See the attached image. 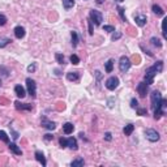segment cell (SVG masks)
<instances>
[{"label":"cell","instance_id":"6da1fadb","mask_svg":"<svg viewBox=\"0 0 167 167\" xmlns=\"http://www.w3.org/2000/svg\"><path fill=\"white\" fill-rule=\"evenodd\" d=\"M162 71H163V61L159 60V61H157L154 65L149 67V68L145 71V82H146L148 85L154 84V77L157 76L158 73H161Z\"/></svg>","mask_w":167,"mask_h":167},{"label":"cell","instance_id":"7a4b0ae2","mask_svg":"<svg viewBox=\"0 0 167 167\" xmlns=\"http://www.w3.org/2000/svg\"><path fill=\"white\" fill-rule=\"evenodd\" d=\"M166 107H167V99H163L162 98L159 106H157L154 109V119L155 120H159L161 118L165 115V109H166Z\"/></svg>","mask_w":167,"mask_h":167},{"label":"cell","instance_id":"3957f363","mask_svg":"<svg viewBox=\"0 0 167 167\" xmlns=\"http://www.w3.org/2000/svg\"><path fill=\"white\" fill-rule=\"evenodd\" d=\"M90 21L94 24L95 26H99L103 21V15L99 10H90Z\"/></svg>","mask_w":167,"mask_h":167},{"label":"cell","instance_id":"277c9868","mask_svg":"<svg viewBox=\"0 0 167 167\" xmlns=\"http://www.w3.org/2000/svg\"><path fill=\"white\" fill-rule=\"evenodd\" d=\"M26 88H28V93L30 94L31 98H35L37 97V84L34 80H31L30 77L26 79Z\"/></svg>","mask_w":167,"mask_h":167},{"label":"cell","instance_id":"5b68a950","mask_svg":"<svg viewBox=\"0 0 167 167\" xmlns=\"http://www.w3.org/2000/svg\"><path fill=\"white\" fill-rule=\"evenodd\" d=\"M150 101H152V109L154 110L157 106H159L161 101H162V94L161 91L158 90H154L152 94H150Z\"/></svg>","mask_w":167,"mask_h":167},{"label":"cell","instance_id":"8992f818","mask_svg":"<svg viewBox=\"0 0 167 167\" xmlns=\"http://www.w3.org/2000/svg\"><path fill=\"white\" fill-rule=\"evenodd\" d=\"M145 137H146V140H149L150 142H157L158 140H159V133H158L155 129H146L145 131Z\"/></svg>","mask_w":167,"mask_h":167},{"label":"cell","instance_id":"52a82bcc","mask_svg":"<svg viewBox=\"0 0 167 167\" xmlns=\"http://www.w3.org/2000/svg\"><path fill=\"white\" fill-rule=\"evenodd\" d=\"M131 60H129V58H127V56H122L119 60V69L120 72H123V73H125L127 71H128L129 68H131Z\"/></svg>","mask_w":167,"mask_h":167},{"label":"cell","instance_id":"ba28073f","mask_svg":"<svg viewBox=\"0 0 167 167\" xmlns=\"http://www.w3.org/2000/svg\"><path fill=\"white\" fill-rule=\"evenodd\" d=\"M106 88L109 89V90H115V89L119 86V79H118L116 76H111L110 79H107V81H106Z\"/></svg>","mask_w":167,"mask_h":167},{"label":"cell","instance_id":"9c48e42d","mask_svg":"<svg viewBox=\"0 0 167 167\" xmlns=\"http://www.w3.org/2000/svg\"><path fill=\"white\" fill-rule=\"evenodd\" d=\"M41 125L43 127V128L48 129V131H54V129L56 128L55 122H52V120H48L46 116H43L42 119H41Z\"/></svg>","mask_w":167,"mask_h":167},{"label":"cell","instance_id":"30bf717a","mask_svg":"<svg viewBox=\"0 0 167 167\" xmlns=\"http://www.w3.org/2000/svg\"><path fill=\"white\" fill-rule=\"evenodd\" d=\"M134 22H136V25H138L140 28H142V26L146 25L148 17L145 15H134Z\"/></svg>","mask_w":167,"mask_h":167},{"label":"cell","instance_id":"8fae6325","mask_svg":"<svg viewBox=\"0 0 167 167\" xmlns=\"http://www.w3.org/2000/svg\"><path fill=\"white\" fill-rule=\"evenodd\" d=\"M148 84L146 82H140L138 85H137V91H138V94H140V97L141 98H145L146 97V93H148Z\"/></svg>","mask_w":167,"mask_h":167},{"label":"cell","instance_id":"7c38bea8","mask_svg":"<svg viewBox=\"0 0 167 167\" xmlns=\"http://www.w3.org/2000/svg\"><path fill=\"white\" fill-rule=\"evenodd\" d=\"M15 106L18 111H31L33 110V106L29 103H21V102H15Z\"/></svg>","mask_w":167,"mask_h":167},{"label":"cell","instance_id":"4fadbf2b","mask_svg":"<svg viewBox=\"0 0 167 167\" xmlns=\"http://www.w3.org/2000/svg\"><path fill=\"white\" fill-rule=\"evenodd\" d=\"M13 31H15V37L17 39H22L24 37H25V34H26L25 28H24V26H16Z\"/></svg>","mask_w":167,"mask_h":167},{"label":"cell","instance_id":"5bb4252c","mask_svg":"<svg viewBox=\"0 0 167 167\" xmlns=\"http://www.w3.org/2000/svg\"><path fill=\"white\" fill-rule=\"evenodd\" d=\"M34 155H35V159L38 161V162L41 163V165H42L43 167H45L46 165H47V161H46V157H45V154H43L42 152H39V150H37V152H35V154H34Z\"/></svg>","mask_w":167,"mask_h":167},{"label":"cell","instance_id":"9a60e30c","mask_svg":"<svg viewBox=\"0 0 167 167\" xmlns=\"http://www.w3.org/2000/svg\"><path fill=\"white\" fill-rule=\"evenodd\" d=\"M67 80L72 82H79L80 81V73L79 72H69L67 73Z\"/></svg>","mask_w":167,"mask_h":167},{"label":"cell","instance_id":"2e32d148","mask_svg":"<svg viewBox=\"0 0 167 167\" xmlns=\"http://www.w3.org/2000/svg\"><path fill=\"white\" fill-rule=\"evenodd\" d=\"M67 148H69V149H72V150H77V149H79V145H77L76 138H73V137L67 138Z\"/></svg>","mask_w":167,"mask_h":167},{"label":"cell","instance_id":"e0dca14e","mask_svg":"<svg viewBox=\"0 0 167 167\" xmlns=\"http://www.w3.org/2000/svg\"><path fill=\"white\" fill-rule=\"evenodd\" d=\"M15 93H16V95L18 97V98H25V95H26V91H25V89L22 88L21 85H16L15 86Z\"/></svg>","mask_w":167,"mask_h":167},{"label":"cell","instance_id":"ac0fdd59","mask_svg":"<svg viewBox=\"0 0 167 167\" xmlns=\"http://www.w3.org/2000/svg\"><path fill=\"white\" fill-rule=\"evenodd\" d=\"M8 148H9V150L13 153V154H16V155H22V150H21L20 148H18L17 145L15 144V142H10V144L8 145Z\"/></svg>","mask_w":167,"mask_h":167},{"label":"cell","instance_id":"d6986e66","mask_svg":"<svg viewBox=\"0 0 167 167\" xmlns=\"http://www.w3.org/2000/svg\"><path fill=\"white\" fill-rule=\"evenodd\" d=\"M153 12L155 13V15H157V17H163V16H165V10L162 9V8L159 7V5H157V4H154L153 5Z\"/></svg>","mask_w":167,"mask_h":167},{"label":"cell","instance_id":"ffe728a7","mask_svg":"<svg viewBox=\"0 0 167 167\" xmlns=\"http://www.w3.org/2000/svg\"><path fill=\"white\" fill-rule=\"evenodd\" d=\"M74 129V125L72 124V123H65V124H63V132L65 134H71L72 132H73Z\"/></svg>","mask_w":167,"mask_h":167},{"label":"cell","instance_id":"44dd1931","mask_svg":"<svg viewBox=\"0 0 167 167\" xmlns=\"http://www.w3.org/2000/svg\"><path fill=\"white\" fill-rule=\"evenodd\" d=\"M114 59H110V60H107L106 63H104V69H106L107 73H111L112 69H114Z\"/></svg>","mask_w":167,"mask_h":167},{"label":"cell","instance_id":"7402d4cb","mask_svg":"<svg viewBox=\"0 0 167 167\" xmlns=\"http://www.w3.org/2000/svg\"><path fill=\"white\" fill-rule=\"evenodd\" d=\"M133 131H134V125L133 124H127L124 127V129H123V133H124L125 136H131Z\"/></svg>","mask_w":167,"mask_h":167},{"label":"cell","instance_id":"603a6c76","mask_svg":"<svg viewBox=\"0 0 167 167\" xmlns=\"http://www.w3.org/2000/svg\"><path fill=\"white\" fill-rule=\"evenodd\" d=\"M74 0H63V7L65 10H69L71 8H73Z\"/></svg>","mask_w":167,"mask_h":167},{"label":"cell","instance_id":"cb8c5ba5","mask_svg":"<svg viewBox=\"0 0 167 167\" xmlns=\"http://www.w3.org/2000/svg\"><path fill=\"white\" fill-rule=\"evenodd\" d=\"M71 38H72V46H73V47H77V45H79V34H77L76 31H72Z\"/></svg>","mask_w":167,"mask_h":167},{"label":"cell","instance_id":"d4e9b609","mask_svg":"<svg viewBox=\"0 0 167 167\" xmlns=\"http://www.w3.org/2000/svg\"><path fill=\"white\" fill-rule=\"evenodd\" d=\"M150 43H152L154 47H158V48L162 47V42H161L159 38H157V37H153V38L150 39Z\"/></svg>","mask_w":167,"mask_h":167},{"label":"cell","instance_id":"484cf974","mask_svg":"<svg viewBox=\"0 0 167 167\" xmlns=\"http://www.w3.org/2000/svg\"><path fill=\"white\" fill-rule=\"evenodd\" d=\"M12 42L9 38H5V37H0V48H4L5 46H8Z\"/></svg>","mask_w":167,"mask_h":167},{"label":"cell","instance_id":"4316f807","mask_svg":"<svg viewBox=\"0 0 167 167\" xmlns=\"http://www.w3.org/2000/svg\"><path fill=\"white\" fill-rule=\"evenodd\" d=\"M84 165H85V162H84V159H82V158H80V157L76 158V159L71 163L72 167H79V166H84Z\"/></svg>","mask_w":167,"mask_h":167},{"label":"cell","instance_id":"83f0119b","mask_svg":"<svg viewBox=\"0 0 167 167\" xmlns=\"http://www.w3.org/2000/svg\"><path fill=\"white\" fill-rule=\"evenodd\" d=\"M116 9H118V13H119V16L122 17L123 22H127V16H125V13H124V9H123V8L120 7V5H118Z\"/></svg>","mask_w":167,"mask_h":167},{"label":"cell","instance_id":"f1b7e54d","mask_svg":"<svg viewBox=\"0 0 167 167\" xmlns=\"http://www.w3.org/2000/svg\"><path fill=\"white\" fill-rule=\"evenodd\" d=\"M55 59H56V61H58L59 64H64L65 63V59H64V55H61V54H55Z\"/></svg>","mask_w":167,"mask_h":167},{"label":"cell","instance_id":"f546056e","mask_svg":"<svg viewBox=\"0 0 167 167\" xmlns=\"http://www.w3.org/2000/svg\"><path fill=\"white\" fill-rule=\"evenodd\" d=\"M0 140H1L3 142H5V144L9 142V137L7 136V133H5L4 131H0Z\"/></svg>","mask_w":167,"mask_h":167},{"label":"cell","instance_id":"4dcf8cb0","mask_svg":"<svg viewBox=\"0 0 167 167\" xmlns=\"http://www.w3.org/2000/svg\"><path fill=\"white\" fill-rule=\"evenodd\" d=\"M69 60H71V63L74 64V65H77V64L80 63V58H79L77 55H74V54H73V55L69 56Z\"/></svg>","mask_w":167,"mask_h":167},{"label":"cell","instance_id":"1f68e13d","mask_svg":"<svg viewBox=\"0 0 167 167\" xmlns=\"http://www.w3.org/2000/svg\"><path fill=\"white\" fill-rule=\"evenodd\" d=\"M122 38V33L120 31H112V35H111V39L112 41H118V39Z\"/></svg>","mask_w":167,"mask_h":167},{"label":"cell","instance_id":"d6a6232c","mask_svg":"<svg viewBox=\"0 0 167 167\" xmlns=\"http://www.w3.org/2000/svg\"><path fill=\"white\" fill-rule=\"evenodd\" d=\"M137 115H140V116H144V115H148V110L146 109H138L137 107Z\"/></svg>","mask_w":167,"mask_h":167},{"label":"cell","instance_id":"836d02e7","mask_svg":"<svg viewBox=\"0 0 167 167\" xmlns=\"http://www.w3.org/2000/svg\"><path fill=\"white\" fill-rule=\"evenodd\" d=\"M7 17H5V15H3V13H0V26H4L5 24H7Z\"/></svg>","mask_w":167,"mask_h":167},{"label":"cell","instance_id":"e575fe53","mask_svg":"<svg viewBox=\"0 0 167 167\" xmlns=\"http://www.w3.org/2000/svg\"><path fill=\"white\" fill-rule=\"evenodd\" d=\"M0 72H1L3 77H8V74H9V71H8L5 67H0Z\"/></svg>","mask_w":167,"mask_h":167},{"label":"cell","instance_id":"d590c367","mask_svg":"<svg viewBox=\"0 0 167 167\" xmlns=\"http://www.w3.org/2000/svg\"><path fill=\"white\" fill-rule=\"evenodd\" d=\"M166 21L167 18L162 21V34H163V38H167V34H166Z\"/></svg>","mask_w":167,"mask_h":167},{"label":"cell","instance_id":"8d00e7d4","mask_svg":"<svg viewBox=\"0 0 167 167\" xmlns=\"http://www.w3.org/2000/svg\"><path fill=\"white\" fill-rule=\"evenodd\" d=\"M131 107H132V109H137V107H138V101H137L136 98L131 99Z\"/></svg>","mask_w":167,"mask_h":167},{"label":"cell","instance_id":"74e56055","mask_svg":"<svg viewBox=\"0 0 167 167\" xmlns=\"http://www.w3.org/2000/svg\"><path fill=\"white\" fill-rule=\"evenodd\" d=\"M103 30L104 31H109V33H112V31H115V28L111 25H104L103 26Z\"/></svg>","mask_w":167,"mask_h":167},{"label":"cell","instance_id":"f35d334b","mask_svg":"<svg viewBox=\"0 0 167 167\" xmlns=\"http://www.w3.org/2000/svg\"><path fill=\"white\" fill-rule=\"evenodd\" d=\"M35 69H37V65H35V63L30 64V65L28 67V72H29V73H33V72H35Z\"/></svg>","mask_w":167,"mask_h":167},{"label":"cell","instance_id":"ab89813d","mask_svg":"<svg viewBox=\"0 0 167 167\" xmlns=\"http://www.w3.org/2000/svg\"><path fill=\"white\" fill-rule=\"evenodd\" d=\"M59 144H60V146H61V148H67V138L61 137V138L59 140Z\"/></svg>","mask_w":167,"mask_h":167},{"label":"cell","instance_id":"60d3db41","mask_svg":"<svg viewBox=\"0 0 167 167\" xmlns=\"http://www.w3.org/2000/svg\"><path fill=\"white\" fill-rule=\"evenodd\" d=\"M104 140H106V141H111V140H112V134L110 133V132H106V133H104Z\"/></svg>","mask_w":167,"mask_h":167},{"label":"cell","instance_id":"b9f144b4","mask_svg":"<svg viewBox=\"0 0 167 167\" xmlns=\"http://www.w3.org/2000/svg\"><path fill=\"white\" fill-rule=\"evenodd\" d=\"M88 24H89V34H90V35H93V22L89 20Z\"/></svg>","mask_w":167,"mask_h":167},{"label":"cell","instance_id":"7bdbcfd3","mask_svg":"<svg viewBox=\"0 0 167 167\" xmlns=\"http://www.w3.org/2000/svg\"><path fill=\"white\" fill-rule=\"evenodd\" d=\"M10 132H12V137H13V140H17V138H18V132L13 131L12 128H10Z\"/></svg>","mask_w":167,"mask_h":167},{"label":"cell","instance_id":"ee69618b","mask_svg":"<svg viewBox=\"0 0 167 167\" xmlns=\"http://www.w3.org/2000/svg\"><path fill=\"white\" fill-rule=\"evenodd\" d=\"M52 138H54V136H52V134H50V133L45 134V140H47V141H50V140H52Z\"/></svg>","mask_w":167,"mask_h":167},{"label":"cell","instance_id":"f6af8a7d","mask_svg":"<svg viewBox=\"0 0 167 167\" xmlns=\"http://www.w3.org/2000/svg\"><path fill=\"white\" fill-rule=\"evenodd\" d=\"M97 3H98V4H102V3H103V0H97Z\"/></svg>","mask_w":167,"mask_h":167},{"label":"cell","instance_id":"bcb514c9","mask_svg":"<svg viewBox=\"0 0 167 167\" xmlns=\"http://www.w3.org/2000/svg\"><path fill=\"white\" fill-rule=\"evenodd\" d=\"M116 1H124V0H116Z\"/></svg>","mask_w":167,"mask_h":167},{"label":"cell","instance_id":"7dc6e473","mask_svg":"<svg viewBox=\"0 0 167 167\" xmlns=\"http://www.w3.org/2000/svg\"><path fill=\"white\" fill-rule=\"evenodd\" d=\"M0 86H1V80H0Z\"/></svg>","mask_w":167,"mask_h":167}]
</instances>
